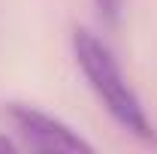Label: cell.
<instances>
[{
	"mask_svg": "<svg viewBox=\"0 0 157 154\" xmlns=\"http://www.w3.org/2000/svg\"><path fill=\"white\" fill-rule=\"evenodd\" d=\"M70 48H73V58H76L88 88L103 103V109L112 115V121L127 136H133L136 142L148 145V148H157L154 118L148 115L142 97L130 85V79L124 73L121 60L115 58V52L109 48V42L100 39L88 27H76L73 37H70Z\"/></svg>",
	"mask_w": 157,
	"mask_h": 154,
	"instance_id": "1",
	"label": "cell"
},
{
	"mask_svg": "<svg viewBox=\"0 0 157 154\" xmlns=\"http://www.w3.org/2000/svg\"><path fill=\"white\" fill-rule=\"evenodd\" d=\"M6 118L21 142L33 151H94V145L58 115L30 106V103H6Z\"/></svg>",
	"mask_w": 157,
	"mask_h": 154,
	"instance_id": "2",
	"label": "cell"
},
{
	"mask_svg": "<svg viewBox=\"0 0 157 154\" xmlns=\"http://www.w3.org/2000/svg\"><path fill=\"white\" fill-rule=\"evenodd\" d=\"M94 9L106 24H118L124 15V0H94Z\"/></svg>",
	"mask_w": 157,
	"mask_h": 154,
	"instance_id": "3",
	"label": "cell"
}]
</instances>
